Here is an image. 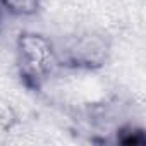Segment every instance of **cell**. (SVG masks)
<instances>
[{"label":"cell","mask_w":146,"mask_h":146,"mask_svg":"<svg viewBox=\"0 0 146 146\" xmlns=\"http://www.w3.org/2000/svg\"><path fill=\"white\" fill-rule=\"evenodd\" d=\"M17 124V113L11 103H0V129L11 131Z\"/></svg>","instance_id":"cell-4"},{"label":"cell","mask_w":146,"mask_h":146,"mask_svg":"<svg viewBox=\"0 0 146 146\" xmlns=\"http://www.w3.org/2000/svg\"><path fill=\"white\" fill-rule=\"evenodd\" d=\"M122 144H141L144 143V134L141 129H134V127H125L120 131L119 137H117Z\"/></svg>","instance_id":"cell-5"},{"label":"cell","mask_w":146,"mask_h":146,"mask_svg":"<svg viewBox=\"0 0 146 146\" xmlns=\"http://www.w3.org/2000/svg\"><path fill=\"white\" fill-rule=\"evenodd\" d=\"M16 62L19 76L29 88H40L41 83L58 67L55 45L45 35L24 31L16 41Z\"/></svg>","instance_id":"cell-1"},{"label":"cell","mask_w":146,"mask_h":146,"mask_svg":"<svg viewBox=\"0 0 146 146\" xmlns=\"http://www.w3.org/2000/svg\"><path fill=\"white\" fill-rule=\"evenodd\" d=\"M55 45V55L58 67L96 70L107 65L112 46L110 41L98 33H79L58 40Z\"/></svg>","instance_id":"cell-2"},{"label":"cell","mask_w":146,"mask_h":146,"mask_svg":"<svg viewBox=\"0 0 146 146\" xmlns=\"http://www.w3.org/2000/svg\"><path fill=\"white\" fill-rule=\"evenodd\" d=\"M0 5L12 16L28 17L35 16L40 11L41 0H0Z\"/></svg>","instance_id":"cell-3"}]
</instances>
